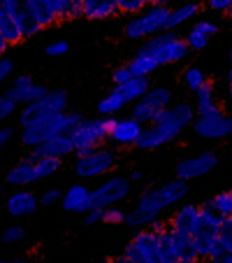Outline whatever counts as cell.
<instances>
[{"label":"cell","instance_id":"ffe728a7","mask_svg":"<svg viewBox=\"0 0 232 263\" xmlns=\"http://www.w3.org/2000/svg\"><path fill=\"white\" fill-rule=\"evenodd\" d=\"M142 130H144V126L139 124L137 119H133V117H128V119H116L112 133H109V140L121 144V147H133V144H137Z\"/></svg>","mask_w":232,"mask_h":263},{"label":"cell","instance_id":"d4e9b609","mask_svg":"<svg viewBox=\"0 0 232 263\" xmlns=\"http://www.w3.org/2000/svg\"><path fill=\"white\" fill-rule=\"evenodd\" d=\"M114 91L116 93H121V98L125 100V103L133 105L135 100H139L144 93L149 91V77H130L128 82H123V84H114Z\"/></svg>","mask_w":232,"mask_h":263},{"label":"cell","instance_id":"e575fe53","mask_svg":"<svg viewBox=\"0 0 232 263\" xmlns=\"http://www.w3.org/2000/svg\"><path fill=\"white\" fill-rule=\"evenodd\" d=\"M54 10L58 12L60 21H70V19H79L81 16V3L79 0H49Z\"/></svg>","mask_w":232,"mask_h":263},{"label":"cell","instance_id":"f907efd6","mask_svg":"<svg viewBox=\"0 0 232 263\" xmlns=\"http://www.w3.org/2000/svg\"><path fill=\"white\" fill-rule=\"evenodd\" d=\"M12 138H14V128H10V126H0V152L12 142Z\"/></svg>","mask_w":232,"mask_h":263},{"label":"cell","instance_id":"8992f818","mask_svg":"<svg viewBox=\"0 0 232 263\" xmlns=\"http://www.w3.org/2000/svg\"><path fill=\"white\" fill-rule=\"evenodd\" d=\"M223 226V217L212 208L209 203L200 205V221L193 231V238H195V245H198V252H200V258L209 261L212 254L221 247L218 242V231Z\"/></svg>","mask_w":232,"mask_h":263},{"label":"cell","instance_id":"5bb4252c","mask_svg":"<svg viewBox=\"0 0 232 263\" xmlns=\"http://www.w3.org/2000/svg\"><path fill=\"white\" fill-rule=\"evenodd\" d=\"M47 91L49 89H47L45 84H37L33 74L24 72V74H14V80H12L10 89H7L5 93L21 107V105H28V103H33V100L42 98Z\"/></svg>","mask_w":232,"mask_h":263},{"label":"cell","instance_id":"44dd1931","mask_svg":"<svg viewBox=\"0 0 232 263\" xmlns=\"http://www.w3.org/2000/svg\"><path fill=\"white\" fill-rule=\"evenodd\" d=\"M198 221H200V205L183 203V205H179L177 212L170 219V229L179 231V233H193Z\"/></svg>","mask_w":232,"mask_h":263},{"label":"cell","instance_id":"52a82bcc","mask_svg":"<svg viewBox=\"0 0 232 263\" xmlns=\"http://www.w3.org/2000/svg\"><path fill=\"white\" fill-rule=\"evenodd\" d=\"M116 117H100V119H84L74 130V156L89 154L98 149L104 140H109V133L114 128Z\"/></svg>","mask_w":232,"mask_h":263},{"label":"cell","instance_id":"d6a6232c","mask_svg":"<svg viewBox=\"0 0 232 263\" xmlns=\"http://www.w3.org/2000/svg\"><path fill=\"white\" fill-rule=\"evenodd\" d=\"M125 105H128V103L121 98V93L109 91V93L98 103V112H100V117H114V115H119Z\"/></svg>","mask_w":232,"mask_h":263},{"label":"cell","instance_id":"8fae6325","mask_svg":"<svg viewBox=\"0 0 232 263\" xmlns=\"http://www.w3.org/2000/svg\"><path fill=\"white\" fill-rule=\"evenodd\" d=\"M123 256L128 263H158V233H153L151 229H137L125 245Z\"/></svg>","mask_w":232,"mask_h":263},{"label":"cell","instance_id":"d590c367","mask_svg":"<svg viewBox=\"0 0 232 263\" xmlns=\"http://www.w3.org/2000/svg\"><path fill=\"white\" fill-rule=\"evenodd\" d=\"M209 205H212L214 210H216L218 214H221L223 219L232 217V189L227 191H221V194H216L212 200H207Z\"/></svg>","mask_w":232,"mask_h":263},{"label":"cell","instance_id":"7dc6e473","mask_svg":"<svg viewBox=\"0 0 232 263\" xmlns=\"http://www.w3.org/2000/svg\"><path fill=\"white\" fill-rule=\"evenodd\" d=\"M12 70H14V63H12V59L3 56V59H0V86L7 82V77L12 74Z\"/></svg>","mask_w":232,"mask_h":263},{"label":"cell","instance_id":"277c9868","mask_svg":"<svg viewBox=\"0 0 232 263\" xmlns=\"http://www.w3.org/2000/svg\"><path fill=\"white\" fill-rule=\"evenodd\" d=\"M139 51L153 56L160 65H170V63H179L191 54V47H188L186 37H179V35L163 30V33H156L151 37H146Z\"/></svg>","mask_w":232,"mask_h":263},{"label":"cell","instance_id":"74e56055","mask_svg":"<svg viewBox=\"0 0 232 263\" xmlns=\"http://www.w3.org/2000/svg\"><path fill=\"white\" fill-rule=\"evenodd\" d=\"M186 42H188V47H191V51H202V49H207V45H209V35L202 33L198 26H193L186 35Z\"/></svg>","mask_w":232,"mask_h":263},{"label":"cell","instance_id":"9a60e30c","mask_svg":"<svg viewBox=\"0 0 232 263\" xmlns=\"http://www.w3.org/2000/svg\"><path fill=\"white\" fill-rule=\"evenodd\" d=\"M74 130L77 128H68V130H60V133L51 135L49 140H45L42 144L33 147L35 156H56V159H65V156L74 154Z\"/></svg>","mask_w":232,"mask_h":263},{"label":"cell","instance_id":"2e32d148","mask_svg":"<svg viewBox=\"0 0 232 263\" xmlns=\"http://www.w3.org/2000/svg\"><path fill=\"white\" fill-rule=\"evenodd\" d=\"M10 10H12V16H14L16 26H19L24 40L28 37H35L37 33H42V24L37 19V14L33 12V7L26 3V0H10Z\"/></svg>","mask_w":232,"mask_h":263},{"label":"cell","instance_id":"bcb514c9","mask_svg":"<svg viewBox=\"0 0 232 263\" xmlns=\"http://www.w3.org/2000/svg\"><path fill=\"white\" fill-rule=\"evenodd\" d=\"M102 210L104 208H91V210H86L84 212V223L86 226H93V223H98V221H102Z\"/></svg>","mask_w":232,"mask_h":263},{"label":"cell","instance_id":"7402d4cb","mask_svg":"<svg viewBox=\"0 0 232 263\" xmlns=\"http://www.w3.org/2000/svg\"><path fill=\"white\" fill-rule=\"evenodd\" d=\"M81 3V16L91 21L109 19L119 14V0H79Z\"/></svg>","mask_w":232,"mask_h":263},{"label":"cell","instance_id":"5b68a950","mask_svg":"<svg viewBox=\"0 0 232 263\" xmlns=\"http://www.w3.org/2000/svg\"><path fill=\"white\" fill-rule=\"evenodd\" d=\"M167 21H170V7L149 5L146 10H142L139 14L130 16L123 33L128 35L130 40H146L151 35L167 30Z\"/></svg>","mask_w":232,"mask_h":263},{"label":"cell","instance_id":"30bf717a","mask_svg":"<svg viewBox=\"0 0 232 263\" xmlns=\"http://www.w3.org/2000/svg\"><path fill=\"white\" fill-rule=\"evenodd\" d=\"M114 165H116V154H114L112 149L98 147V149H93V152H89V154L77 156L72 168L79 179H95V177L107 175Z\"/></svg>","mask_w":232,"mask_h":263},{"label":"cell","instance_id":"6f0895ef","mask_svg":"<svg viewBox=\"0 0 232 263\" xmlns=\"http://www.w3.org/2000/svg\"><path fill=\"white\" fill-rule=\"evenodd\" d=\"M172 0H149V5H163V7H167Z\"/></svg>","mask_w":232,"mask_h":263},{"label":"cell","instance_id":"91938a15","mask_svg":"<svg viewBox=\"0 0 232 263\" xmlns=\"http://www.w3.org/2000/svg\"><path fill=\"white\" fill-rule=\"evenodd\" d=\"M230 68H232V49H230Z\"/></svg>","mask_w":232,"mask_h":263},{"label":"cell","instance_id":"ac0fdd59","mask_svg":"<svg viewBox=\"0 0 232 263\" xmlns=\"http://www.w3.org/2000/svg\"><path fill=\"white\" fill-rule=\"evenodd\" d=\"M60 205H63L65 212L84 214L86 210L93 208V191H91L86 184H72V186L63 194Z\"/></svg>","mask_w":232,"mask_h":263},{"label":"cell","instance_id":"603a6c76","mask_svg":"<svg viewBox=\"0 0 232 263\" xmlns=\"http://www.w3.org/2000/svg\"><path fill=\"white\" fill-rule=\"evenodd\" d=\"M0 30H3V35L7 37V42H10L12 47L24 42V35H21L19 26H16L14 16H12L10 0H0Z\"/></svg>","mask_w":232,"mask_h":263},{"label":"cell","instance_id":"f5cc1de1","mask_svg":"<svg viewBox=\"0 0 232 263\" xmlns=\"http://www.w3.org/2000/svg\"><path fill=\"white\" fill-rule=\"evenodd\" d=\"M207 5L212 7L214 12H225L227 7L232 5V0H207Z\"/></svg>","mask_w":232,"mask_h":263},{"label":"cell","instance_id":"d6986e66","mask_svg":"<svg viewBox=\"0 0 232 263\" xmlns=\"http://www.w3.org/2000/svg\"><path fill=\"white\" fill-rule=\"evenodd\" d=\"M7 184L12 186H28V184H35L40 182L37 179V170H35V154L30 152L28 156H24L21 161H16L5 175Z\"/></svg>","mask_w":232,"mask_h":263},{"label":"cell","instance_id":"9c48e42d","mask_svg":"<svg viewBox=\"0 0 232 263\" xmlns=\"http://www.w3.org/2000/svg\"><path fill=\"white\" fill-rule=\"evenodd\" d=\"M193 130L195 135L209 142H216V140H225L232 135V117L227 112H223L221 107H214L209 112L198 115V119L193 121Z\"/></svg>","mask_w":232,"mask_h":263},{"label":"cell","instance_id":"4316f807","mask_svg":"<svg viewBox=\"0 0 232 263\" xmlns=\"http://www.w3.org/2000/svg\"><path fill=\"white\" fill-rule=\"evenodd\" d=\"M128 68L135 77H149V74H153L160 68V63L153 59V56L144 54V51H137V54L128 61Z\"/></svg>","mask_w":232,"mask_h":263},{"label":"cell","instance_id":"f6af8a7d","mask_svg":"<svg viewBox=\"0 0 232 263\" xmlns=\"http://www.w3.org/2000/svg\"><path fill=\"white\" fill-rule=\"evenodd\" d=\"M47 56H63V54H68L70 51V45L68 42H63V40H58V42H51V45H47Z\"/></svg>","mask_w":232,"mask_h":263},{"label":"cell","instance_id":"6da1fadb","mask_svg":"<svg viewBox=\"0 0 232 263\" xmlns=\"http://www.w3.org/2000/svg\"><path fill=\"white\" fill-rule=\"evenodd\" d=\"M186 196H188V182L181 177L172 179V182L163 184V186H153V189L142 191L135 210L125 214V223L133 226V229H146L153 219L160 217V212L172 208L174 203H181Z\"/></svg>","mask_w":232,"mask_h":263},{"label":"cell","instance_id":"7bdbcfd3","mask_svg":"<svg viewBox=\"0 0 232 263\" xmlns=\"http://www.w3.org/2000/svg\"><path fill=\"white\" fill-rule=\"evenodd\" d=\"M218 242H221L223 249H227L232 254V223L227 219H223V226L218 231Z\"/></svg>","mask_w":232,"mask_h":263},{"label":"cell","instance_id":"cb8c5ba5","mask_svg":"<svg viewBox=\"0 0 232 263\" xmlns=\"http://www.w3.org/2000/svg\"><path fill=\"white\" fill-rule=\"evenodd\" d=\"M174 245H177V263H195L200 261V252L193 233H179L174 231Z\"/></svg>","mask_w":232,"mask_h":263},{"label":"cell","instance_id":"8d00e7d4","mask_svg":"<svg viewBox=\"0 0 232 263\" xmlns=\"http://www.w3.org/2000/svg\"><path fill=\"white\" fill-rule=\"evenodd\" d=\"M207 82V74L202 72L200 68H195V65H191V68L183 70V84H186V89L191 91H198L200 86Z\"/></svg>","mask_w":232,"mask_h":263},{"label":"cell","instance_id":"e0dca14e","mask_svg":"<svg viewBox=\"0 0 232 263\" xmlns=\"http://www.w3.org/2000/svg\"><path fill=\"white\" fill-rule=\"evenodd\" d=\"M37 208H40V198H37L33 191H26L24 186H19L14 194H10V198H7V203H5L7 214L14 219L30 217V214L37 212Z\"/></svg>","mask_w":232,"mask_h":263},{"label":"cell","instance_id":"4fadbf2b","mask_svg":"<svg viewBox=\"0 0 232 263\" xmlns=\"http://www.w3.org/2000/svg\"><path fill=\"white\" fill-rule=\"evenodd\" d=\"M216 165H218L216 152H200V154H195V156H188V159L179 161L177 163V177L191 182V179H198V177L209 175Z\"/></svg>","mask_w":232,"mask_h":263},{"label":"cell","instance_id":"94428289","mask_svg":"<svg viewBox=\"0 0 232 263\" xmlns=\"http://www.w3.org/2000/svg\"><path fill=\"white\" fill-rule=\"evenodd\" d=\"M0 242H3V240H0Z\"/></svg>","mask_w":232,"mask_h":263},{"label":"cell","instance_id":"836d02e7","mask_svg":"<svg viewBox=\"0 0 232 263\" xmlns=\"http://www.w3.org/2000/svg\"><path fill=\"white\" fill-rule=\"evenodd\" d=\"M146 103H151L153 107L158 109H165L172 105V91L167 89V86H149V91L142 96Z\"/></svg>","mask_w":232,"mask_h":263},{"label":"cell","instance_id":"db71d44e","mask_svg":"<svg viewBox=\"0 0 232 263\" xmlns=\"http://www.w3.org/2000/svg\"><path fill=\"white\" fill-rule=\"evenodd\" d=\"M10 42H7V37L5 35H3V30H0V59H3V56L7 54V51H10Z\"/></svg>","mask_w":232,"mask_h":263},{"label":"cell","instance_id":"f35d334b","mask_svg":"<svg viewBox=\"0 0 232 263\" xmlns=\"http://www.w3.org/2000/svg\"><path fill=\"white\" fill-rule=\"evenodd\" d=\"M19 112V105L10 98L7 93H0V124H5L10 117H14Z\"/></svg>","mask_w":232,"mask_h":263},{"label":"cell","instance_id":"7a4b0ae2","mask_svg":"<svg viewBox=\"0 0 232 263\" xmlns=\"http://www.w3.org/2000/svg\"><path fill=\"white\" fill-rule=\"evenodd\" d=\"M195 112H198V109L191 103H172L170 107H165L163 112H160V117L153 121V124L144 126V130L135 147H139V149L165 147L167 142L177 140L188 126H193Z\"/></svg>","mask_w":232,"mask_h":263},{"label":"cell","instance_id":"681fc988","mask_svg":"<svg viewBox=\"0 0 232 263\" xmlns=\"http://www.w3.org/2000/svg\"><path fill=\"white\" fill-rule=\"evenodd\" d=\"M212 263H232V254L227 252V249H223V247H218L216 252L212 254V258H209Z\"/></svg>","mask_w":232,"mask_h":263},{"label":"cell","instance_id":"3957f363","mask_svg":"<svg viewBox=\"0 0 232 263\" xmlns=\"http://www.w3.org/2000/svg\"><path fill=\"white\" fill-rule=\"evenodd\" d=\"M84 121V117L77 115V112H60V115H51L45 117V119H37L28 126H21V133L19 140L24 147H37L42 144L45 140H49L51 135L60 133V130H68V128H77V126Z\"/></svg>","mask_w":232,"mask_h":263},{"label":"cell","instance_id":"484cf974","mask_svg":"<svg viewBox=\"0 0 232 263\" xmlns=\"http://www.w3.org/2000/svg\"><path fill=\"white\" fill-rule=\"evenodd\" d=\"M198 14H200V5H198V3H183V5L174 7V10H170L167 30H174V28H179V26L188 24V21L195 19Z\"/></svg>","mask_w":232,"mask_h":263},{"label":"cell","instance_id":"83f0119b","mask_svg":"<svg viewBox=\"0 0 232 263\" xmlns=\"http://www.w3.org/2000/svg\"><path fill=\"white\" fill-rule=\"evenodd\" d=\"M30 7H33V12L37 14V19H40L42 28H51V26L58 24V12L54 10V5H51L49 0H26Z\"/></svg>","mask_w":232,"mask_h":263},{"label":"cell","instance_id":"60d3db41","mask_svg":"<svg viewBox=\"0 0 232 263\" xmlns=\"http://www.w3.org/2000/svg\"><path fill=\"white\" fill-rule=\"evenodd\" d=\"M0 240L7 245H16V242H24L26 240V229L24 226H7L5 231H3V235H0Z\"/></svg>","mask_w":232,"mask_h":263},{"label":"cell","instance_id":"ee69618b","mask_svg":"<svg viewBox=\"0 0 232 263\" xmlns=\"http://www.w3.org/2000/svg\"><path fill=\"white\" fill-rule=\"evenodd\" d=\"M60 198H63V191H58V189H47L45 194L40 196V205H45V208H51V205L60 203Z\"/></svg>","mask_w":232,"mask_h":263},{"label":"cell","instance_id":"f546056e","mask_svg":"<svg viewBox=\"0 0 232 263\" xmlns=\"http://www.w3.org/2000/svg\"><path fill=\"white\" fill-rule=\"evenodd\" d=\"M160 112H163V109L153 107L151 103H146L144 98H139V100H135V103H133V109H130V117H133V119H137L142 126H149V124H153V121L158 119Z\"/></svg>","mask_w":232,"mask_h":263},{"label":"cell","instance_id":"9f6ffc18","mask_svg":"<svg viewBox=\"0 0 232 263\" xmlns=\"http://www.w3.org/2000/svg\"><path fill=\"white\" fill-rule=\"evenodd\" d=\"M128 177H130V182H139V179H142V170H133Z\"/></svg>","mask_w":232,"mask_h":263},{"label":"cell","instance_id":"816d5d0a","mask_svg":"<svg viewBox=\"0 0 232 263\" xmlns=\"http://www.w3.org/2000/svg\"><path fill=\"white\" fill-rule=\"evenodd\" d=\"M195 26H198V28H200V30H202V33H207V35H209V37H212V35H216V33H218V26H216V24H214V21H207V19H200V21H198V24H195Z\"/></svg>","mask_w":232,"mask_h":263},{"label":"cell","instance_id":"4dcf8cb0","mask_svg":"<svg viewBox=\"0 0 232 263\" xmlns=\"http://www.w3.org/2000/svg\"><path fill=\"white\" fill-rule=\"evenodd\" d=\"M158 263H177V245H174L172 229L158 235Z\"/></svg>","mask_w":232,"mask_h":263},{"label":"cell","instance_id":"11a10c76","mask_svg":"<svg viewBox=\"0 0 232 263\" xmlns=\"http://www.w3.org/2000/svg\"><path fill=\"white\" fill-rule=\"evenodd\" d=\"M227 98L232 100V68H230V72H227Z\"/></svg>","mask_w":232,"mask_h":263},{"label":"cell","instance_id":"ab89813d","mask_svg":"<svg viewBox=\"0 0 232 263\" xmlns=\"http://www.w3.org/2000/svg\"><path fill=\"white\" fill-rule=\"evenodd\" d=\"M149 7V0H119V12L121 14H139L142 10Z\"/></svg>","mask_w":232,"mask_h":263},{"label":"cell","instance_id":"b9f144b4","mask_svg":"<svg viewBox=\"0 0 232 263\" xmlns=\"http://www.w3.org/2000/svg\"><path fill=\"white\" fill-rule=\"evenodd\" d=\"M102 223H125V212L116 205H109L102 210Z\"/></svg>","mask_w":232,"mask_h":263},{"label":"cell","instance_id":"c3c4849f","mask_svg":"<svg viewBox=\"0 0 232 263\" xmlns=\"http://www.w3.org/2000/svg\"><path fill=\"white\" fill-rule=\"evenodd\" d=\"M130 77H133V72H130L128 65H121V68L114 70V84H123V82H128Z\"/></svg>","mask_w":232,"mask_h":263},{"label":"cell","instance_id":"7c38bea8","mask_svg":"<svg viewBox=\"0 0 232 263\" xmlns=\"http://www.w3.org/2000/svg\"><path fill=\"white\" fill-rule=\"evenodd\" d=\"M133 191V182L125 175H114L107 177L102 184H98L93 189V205L95 208H109V205H116L121 200H125Z\"/></svg>","mask_w":232,"mask_h":263},{"label":"cell","instance_id":"ba28073f","mask_svg":"<svg viewBox=\"0 0 232 263\" xmlns=\"http://www.w3.org/2000/svg\"><path fill=\"white\" fill-rule=\"evenodd\" d=\"M68 109V93L60 89H49L42 98L33 100L28 105H21L16 117H19V126H28L37 119H45L51 115H60Z\"/></svg>","mask_w":232,"mask_h":263},{"label":"cell","instance_id":"680465c9","mask_svg":"<svg viewBox=\"0 0 232 263\" xmlns=\"http://www.w3.org/2000/svg\"><path fill=\"white\" fill-rule=\"evenodd\" d=\"M223 14H227V16H232V5H230V7H227V10H225V12H223Z\"/></svg>","mask_w":232,"mask_h":263},{"label":"cell","instance_id":"f1b7e54d","mask_svg":"<svg viewBox=\"0 0 232 263\" xmlns=\"http://www.w3.org/2000/svg\"><path fill=\"white\" fill-rule=\"evenodd\" d=\"M193 93H195V109H198V115L218 107V105H216V89H214V82L212 80H207L198 91H193Z\"/></svg>","mask_w":232,"mask_h":263},{"label":"cell","instance_id":"1f68e13d","mask_svg":"<svg viewBox=\"0 0 232 263\" xmlns=\"http://www.w3.org/2000/svg\"><path fill=\"white\" fill-rule=\"evenodd\" d=\"M63 168V159H56V156H35V170H37V179H47L54 177L58 170Z\"/></svg>","mask_w":232,"mask_h":263}]
</instances>
